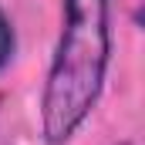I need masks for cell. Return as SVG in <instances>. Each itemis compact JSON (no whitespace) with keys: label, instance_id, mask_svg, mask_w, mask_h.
<instances>
[{"label":"cell","instance_id":"6da1fadb","mask_svg":"<svg viewBox=\"0 0 145 145\" xmlns=\"http://www.w3.org/2000/svg\"><path fill=\"white\" fill-rule=\"evenodd\" d=\"M111 61V0H64V27L40 98L44 138L64 145L95 111Z\"/></svg>","mask_w":145,"mask_h":145},{"label":"cell","instance_id":"7a4b0ae2","mask_svg":"<svg viewBox=\"0 0 145 145\" xmlns=\"http://www.w3.org/2000/svg\"><path fill=\"white\" fill-rule=\"evenodd\" d=\"M14 47H17V40H14V27H10L7 14L0 10V71L10 64V57H14Z\"/></svg>","mask_w":145,"mask_h":145}]
</instances>
